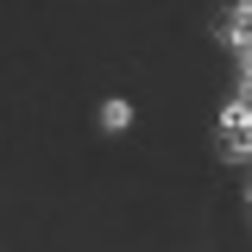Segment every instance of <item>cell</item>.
Masks as SVG:
<instances>
[{
  "label": "cell",
  "instance_id": "1",
  "mask_svg": "<svg viewBox=\"0 0 252 252\" xmlns=\"http://www.w3.org/2000/svg\"><path fill=\"white\" fill-rule=\"evenodd\" d=\"M101 126H107V132L132 126V107H126V101H107V107H101Z\"/></svg>",
  "mask_w": 252,
  "mask_h": 252
}]
</instances>
